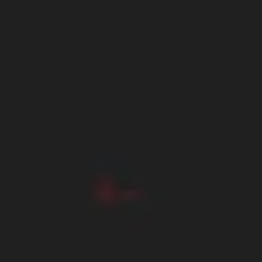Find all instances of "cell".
<instances>
[{"mask_svg":"<svg viewBox=\"0 0 262 262\" xmlns=\"http://www.w3.org/2000/svg\"><path fill=\"white\" fill-rule=\"evenodd\" d=\"M88 199H96V207H135V199H143V191H135L127 175H112V159H103V175L88 183Z\"/></svg>","mask_w":262,"mask_h":262,"instance_id":"6da1fadb","label":"cell"}]
</instances>
